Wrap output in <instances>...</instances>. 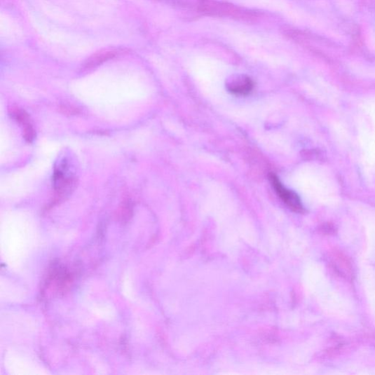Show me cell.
I'll use <instances>...</instances> for the list:
<instances>
[{
	"label": "cell",
	"instance_id": "6da1fadb",
	"mask_svg": "<svg viewBox=\"0 0 375 375\" xmlns=\"http://www.w3.org/2000/svg\"><path fill=\"white\" fill-rule=\"evenodd\" d=\"M65 169H67V165L63 162L60 167L55 170L53 183L55 194L53 203V205L67 198L76 186V178L74 176L67 175L65 173Z\"/></svg>",
	"mask_w": 375,
	"mask_h": 375
},
{
	"label": "cell",
	"instance_id": "7a4b0ae2",
	"mask_svg": "<svg viewBox=\"0 0 375 375\" xmlns=\"http://www.w3.org/2000/svg\"><path fill=\"white\" fill-rule=\"evenodd\" d=\"M271 184L277 195L290 209L296 212H302L304 210L301 201L299 196L291 190L285 187L275 175L270 176Z\"/></svg>",
	"mask_w": 375,
	"mask_h": 375
},
{
	"label": "cell",
	"instance_id": "3957f363",
	"mask_svg": "<svg viewBox=\"0 0 375 375\" xmlns=\"http://www.w3.org/2000/svg\"><path fill=\"white\" fill-rule=\"evenodd\" d=\"M227 90L233 94L246 95L250 94L254 88L253 81L248 76L238 75L233 76L226 83Z\"/></svg>",
	"mask_w": 375,
	"mask_h": 375
},
{
	"label": "cell",
	"instance_id": "277c9868",
	"mask_svg": "<svg viewBox=\"0 0 375 375\" xmlns=\"http://www.w3.org/2000/svg\"><path fill=\"white\" fill-rule=\"evenodd\" d=\"M11 117L23 125V128L31 125L28 114L18 107H12L10 110Z\"/></svg>",
	"mask_w": 375,
	"mask_h": 375
},
{
	"label": "cell",
	"instance_id": "5b68a950",
	"mask_svg": "<svg viewBox=\"0 0 375 375\" xmlns=\"http://www.w3.org/2000/svg\"><path fill=\"white\" fill-rule=\"evenodd\" d=\"M132 204L130 200L124 201L120 209V216L123 220L128 219L132 215Z\"/></svg>",
	"mask_w": 375,
	"mask_h": 375
},
{
	"label": "cell",
	"instance_id": "8992f818",
	"mask_svg": "<svg viewBox=\"0 0 375 375\" xmlns=\"http://www.w3.org/2000/svg\"><path fill=\"white\" fill-rule=\"evenodd\" d=\"M24 138L25 140L28 142H32L35 139L36 137V132L32 127V124L27 126L24 127Z\"/></svg>",
	"mask_w": 375,
	"mask_h": 375
},
{
	"label": "cell",
	"instance_id": "52a82bcc",
	"mask_svg": "<svg viewBox=\"0 0 375 375\" xmlns=\"http://www.w3.org/2000/svg\"><path fill=\"white\" fill-rule=\"evenodd\" d=\"M60 110L64 115L75 116L79 113L78 109L69 106L61 107Z\"/></svg>",
	"mask_w": 375,
	"mask_h": 375
}]
</instances>
